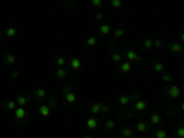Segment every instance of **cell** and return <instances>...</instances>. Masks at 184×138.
<instances>
[{"mask_svg": "<svg viewBox=\"0 0 184 138\" xmlns=\"http://www.w3.org/2000/svg\"><path fill=\"white\" fill-rule=\"evenodd\" d=\"M180 94H182V90H180L179 85L169 83V85H164V87H162V96H164V98H168V100H179Z\"/></svg>", "mask_w": 184, "mask_h": 138, "instance_id": "1", "label": "cell"}, {"mask_svg": "<svg viewBox=\"0 0 184 138\" xmlns=\"http://www.w3.org/2000/svg\"><path fill=\"white\" fill-rule=\"evenodd\" d=\"M131 109L134 110V112L136 114H146L147 112V101L144 100V96H136V98H134V101L131 103Z\"/></svg>", "mask_w": 184, "mask_h": 138, "instance_id": "2", "label": "cell"}, {"mask_svg": "<svg viewBox=\"0 0 184 138\" xmlns=\"http://www.w3.org/2000/svg\"><path fill=\"white\" fill-rule=\"evenodd\" d=\"M85 127L90 131V133H96V131L101 129V120L99 116H94V114H88L85 118Z\"/></svg>", "mask_w": 184, "mask_h": 138, "instance_id": "3", "label": "cell"}, {"mask_svg": "<svg viewBox=\"0 0 184 138\" xmlns=\"http://www.w3.org/2000/svg\"><path fill=\"white\" fill-rule=\"evenodd\" d=\"M121 52H124V59L125 61H131V63H134V65H142L144 63L142 57H140V53L136 50H133V48H125V50H121Z\"/></svg>", "mask_w": 184, "mask_h": 138, "instance_id": "4", "label": "cell"}, {"mask_svg": "<svg viewBox=\"0 0 184 138\" xmlns=\"http://www.w3.org/2000/svg\"><path fill=\"white\" fill-rule=\"evenodd\" d=\"M63 96H65V101L68 105H76L77 103V96L74 92V85H65L63 87Z\"/></svg>", "mask_w": 184, "mask_h": 138, "instance_id": "5", "label": "cell"}, {"mask_svg": "<svg viewBox=\"0 0 184 138\" xmlns=\"http://www.w3.org/2000/svg\"><path fill=\"white\" fill-rule=\"evenodd\" d=\"M66 65H68V72H70V74H77L81 68H83V59L77 57V55H74V57L68 59Z\"/></svg>", "mask_w": 184, "mask_h": 138, "instance_id": "6", "label": "cell"}, {"mask_svg": "<svg viewBox=\"0 0 184 138\" xmlns=\"http://www.w3.org/2000/svg\"><path fill=\"white\" fill-rule=\"evenodd\" d=\"M147 116V123H149V127H158L162 125V114L158 112V110H153V112H146Z\"/></svg>", "mask_w": 184, "mask_h": 138, "instance_id": "7", "label": "cell"}, {"mask_svg": "<svg viewBox=\"0 0 184 138\" xmlns=\"http://www.w3.org/2000/svg\"><path fill=\"white\" fill-rule=\"evenodd\" d=\"M133 129L134 133H140V134H147L149 131H151V127H149V123L144 120V118H138L134 123H133Z\"/></svg>", "mask_w": 184, "mask_h": 138, "instance_id": "8", "label": "cell"}, {"mask_svg": "<svg viewBox=\"0 0 184 138\" xmlns=\"http://www.w3.org/2000/svg\"><path fill=\"white\" fill-rule=\"evenodd\" d=\"M136 96H140V92H133V94H121L120 98H118V105L121 109H125V107H131V103L134 101Z\"/></svg>", "mask_w": 184, "mask_h": 138, "instance_id": "9", "label": "cell"}, {"mask_svg": "<svg viewBox=\"0 0 184 138\" xmlns=\"http://www.w3.org/2000/svg\"><path fill=\"white\" fill-rule=\"evenodd\" d=\"M101 129H103L105 133L112 134L114 131L118 129V122H116V118H111V116H107V118H105V122L101 123Z\"/></svg>", "mask_w": 184, "mask_h": 138, "instance_id": "10", "label": "cell"}, {"mask_svg": "<svg viewBox=\"0 0 184 138\" xmlns=\"http://www.w3.org/2000/svg\"><path fill=\"white\" fill-rule=\"evenodd\" d=\"M147 134H149V138H169V131L166 127L158 125V127H151V131Z\"/></svg>", "mask_w": 184, "mask_h": 138, "instance_id": "11", "label": "cell"}, {"mask_svg": "<svg viewBox=\"0 0 184 138\" xmlns=\"http://www.w3.org/2000/svg\"><path fill=\"white\" fill-rule=\"evenodd\" d=\"M136 116H138V114H136L134 112V110L131 109V107H125V109H121L120 110V112H116V118H121V120H127L129 123H131L134 118H136Z\"/></svg>", "mask_w": 184, "mask_h": 138, "instance_id": "12", "label": "cell"}, {"mask_svg": "<svg viewBox=\"0 0 184 138\" xmlns=\"http://www.w3.org/2000/svg\"><path fill=\"white\" fill-rule=\"evenodd\" d=\"M111 31H112V26L111 24H107V22H99V26H98V35L96 37H101V39H109L111 37Z\"/></svg>", "mask_w": 184, "mask_h": 138, "instance_id": "13", "label": "cell"}, {"mask_svg": "<svg viewBox=\"0 0 184 138\" xmlns=\"http://www.w3.org/2000/svg\"><path fill=\"white\" fill-rule=\"evenodd\" d=\"M116 131L120 133V138H134V134H136L131 123H127V125H121V127L116 129Z\"/></svg>", "mask_w": 184, "mask_h": 138, "instance_id": "14", "label": "cell"}, {"mask_svg": "<svg viewBox=\"0 0 184 138\" xmlns=\"http://www.w3.org/2000/svg\"><path fill=\"white\" fill-rule=\"evenodd\" d=\"M125 33H127L125 26H114V28H112V31H111V35H112L114 41H120V39H124V37H125ZM114 41H111V44L114 43Z\"/></svg>", "mask_w": 184, "mask_h": 138, "instance_id": "15", "label": "cell"}, {"mask_svg": "<svg viewBox=\"0 0 184 138\" xmlns=\"http://www.w3.org/2000/svg\"><path fill=\"white\" fill-rule=\"evenodd\" d=\"M133 72V63H131V61H121V63L118 65V74L120 75H129V74H131Z\"/></svg>", "mask_w": 184, "mask_h": 138, "instance_id": "16", "label": "cell"}, {"mask_svg": "<svg viewBox=\"0 0 184 138\" xmlns=\"http://www.w3.org/2000/svg\"><path fill=\"white\" fill-rule=\"evenodd\" d=\"M111 61L114 65H120L124 61V52L118 50V48H111Z\"/></svg>", "mask_w": 184, "mask_h": 138, "instance_id": "17", "label": "cell"}, {"mask_svg": "<svg viewBox=\"0 0 184 138\" xmlns=\"http://www.w3.org/2000/svg\"><path fill=\"white\" fill-rule=\"evenodd\" d=\"M99 109H101V101H99V100H92V101H88V114L99 116Z\"/></svg>", "mask_w": 184, "mask_h": 138, "instance_id": "18", "label": "cell"}, {"mask_svg": "<svg viewBox=\"0 0 184 138\" xmlns=\"http://www.w3.org/2000/svg\"><path fill=\"white\" fill-rule=\"evenodd\" d=\"M168 48H169V52H171L173 55H180L182 53V43H179V41H171V43L168 44Z\"/></svg>", "mask_w": 184, "mask_h": 138, "instance_id": "19", "label": "cell"}, {"mask_svg": "<svg viewBox=\"0 0 184 138\" xmlns=\"http://www.w3.org/2000/svg\"><path fill=\"white\" fill-rule=\"evenodd\" d=\"M151 68H153V72H156V74L166 72V65L162 63V61H158V59H153L151 61Z\"/></svg>", "mask_w": 184, "mask_h": 138, "instance_id": "20", "label": "cell"}, {"mask_svg": "<svg viewBox=\"0 0 184 138\" xmlns=\"http://www.w3.org/2000/svg\"><path fill=\"white\" fill-rule=\"evenodd\" d=\"M140 48H142V50H146V52H151L153 50V37H146L140 43Z\"/></svg>", "mask_w": 184, "mask_h": 138, "instance_id": "21", "label": "cell"}, {"mask_svg": "<svg viewBox=\"0 0 184 138\" xmlns=\"http://www.w3.org/2000/svg\"><path fill=\"white\" fill-rule=\"evenodd\" d=\"M66 63H68V57H65V55H57V57L53 59V65L57 68H66Z\"/></svg>", "mask_w": 184, "mask_h": 138, "instance_id": "22", "label": "cell"}, {"mask_svg": "<svg viewBox=\"0 0 184 138\" xmlns=\"http://www.w3.org/2000/svg\"><path fill=\"white\" fill-rule=\"evenodd\" d=\"M173 138H184V125L180 122L173 127Z\"/></svg>", "mask_w": 184, "mask_h": 138, "instance_id": "23", "label": "cell"}, {"mask_svg": "<svg viewBox=\"0 0 184 138\" xmlns=\"http://www.w3.org/2000/svg\"><path fill=\"white\" fill-rule=\"evenodd\" d=\"M112 112V109L109 103H101V109H99V118H107L109 114Z\"/></svg>", "mask_w": 184, "mask_h": 138, "instance_id": "24", "label": "cell"}, {"mask_svg": "<svg viewBox=\"0 0 184 138\" xmlns=\"http://www.w3.org/2000/svg\"><path fill=\"white\" fill-rule=\"evenodd\" d=\"M68 75H70V72H68V68H57L55 70V78L61 79V81H65Z\"/></svg>", "mask_w": 184, "mask_h": 138, "instance_id": "25", "label": "cell"}, {"mask_svg": "<svg viewBox=\"0 0 184 138\" xmlns=\"http://www.w3.org/2000/svg\"><path fill=\"white\" fill-rule=\"evenodd\" d=\"M85 46H87V48H94V46H98V37H96V35L87 37V39H85Z\"/></svg>", "mask_w": 184, "mask_h": 138, "instance_id": "26", "label": "cell"}, {"mask_svg": "<svg viewBox=\"0 0 184 138\" xmlns=\"http://www.w3.org/2000/svg\"><path fill=\"white\" fill-rule=\"evenodd\" d=\"M39 112H40V116H43V118H48L50 112H52V109H50L48 105H44V103H43V105H39Z\"/></svg>", "mask_w": 184, "mask_h": 138, "instance_id": "27", "label": "cell"}, {"mask_svg": "<svg viewBox=\"0 0 184 138\" xmlns=\"http://www.w3.org/2000/svg\"><path fill=\"white\" fill-rule=\"evenodd\" d=\"M162 83H164V85L173 83V74L171 72H162Z\"/></svg>", "mask_w": 184, "mask_h": 138, "instance_id": "28", "label": "cell"}, {"mask_svg": "<svg viewBox=\"0 0 184 138\" xmlns=\"http://www.w3.org/2000/svg\"><path fill=\"white\" fill-rule=\"evenodd\" d=\"M88 4H90L94 9H101L103 4H105V0H88Z\"/></svg>", "mask_w": 184, "mask_h": 138, "instance_id": "29", "label": "cell"}, {"mask_svg": "<svg viewBox=\"0 0 184 138\" xmlns=\"http://www.w3.org/2000/svg\"><path fill=\"white\" fill-rule=\"evenodd\" d=\"M164 46H166L164 39H160V37H155L153 39V48H158V50H160V48H164Z\"/></svg>", "mask_w": 184, "mask_h": 138, "instance_id": "30", "label": "cell"}, {"mask_svg": "<svg viewBox=\"0 0 184 138\" xmlns=\"http://www.w3.org/2000/svg\"><path fill=\"white\" fill-rule=\"evenodd\" d=\"M109 2H111V6H112L114 9H121V8L125 6V2H124V0H109Z\"/></svg>", "mask_w": 184, "mask_h": 138, "instance_id": "31", "label": "cell"}, {"mask_svg": "<svg viewBox=\"0 0 184 138\" xmlns=\"http://www.w3.org/2000/svg\"><path fill=\"white\" fill-rule=\"evenodd\" d=\"M79 0H63V4H65V8L66 9H72V8H76Z\"/></svg>", "mask_w": 184, "mask_h": 138, "instance_id": "32", "label": "cell"}, {"mask_svg": "<svg viewBox=\"0 0 184 138\" xmlns=\"http://www.w3.org/2000/svg\"><path fill=\"white\" fill-rule=\"evenodd\" d=\"M180 105L179 107H177V109H173V107H168V112H169V116H171V118H173V116H179V112H180Z\"/></svg>", "mask_w": 184, "mask_h": 138, "instance_id": "33", "label": "cell"}, {"mask_svg": "<svg viewBox=\"0 0 184 138\" xmlns=\"http://www.w3.org/2000/svg\"><path fill=\"white\" fill-rule=\"evenodd\" d=\"M17 118H18V120H26V118H28V112H26L24 109H18V110H17Z\"/></svg>", "mask_w": 184, "mask_h": 138, "instance_id": "34", "label": "cell"}, {"mask_svg": "<svg viewBox=\"0 0 184 138\" xmlns=\"http://www.w3.org/2000/svg\"><path fill=\"white\" fill-rule=\"evenodd\" d=\"M4 61H6V63H8V65H13V63H15V55H11V53H6Z\"/></svg>", "mask_w": 184, "mask_h": 138, "instance_id": "35", "label": "cell"}, {"mask_svg": "<svg viewBox=\"0 0 184 138\" xmlns=\"http://www.w3.org/2000/svg\"><path fill=\"white\" fill-rule=\"evenodd\" d=\"M35 96H37L39 100H44V98H46L48 94H46V90H43V88H40V90H37V92H35Z\"/></svg>", "mask_w": 184, "mask_h": 138, "instance_id": "36", "label": "cell"}, {"mask_svg": "<svg viewBox=\"0 0 184 138\" xmlns=\"http://www.w3.org/2000/svg\"><path fill=\"white\" fill-rule=\"evenodd\" d=\"M94 18H96L98 22H103V13H101V11H96V13H94Z\"/></svg>", "mask_w": 184, "mask_h": 138, "instance_id": "37", "label": "cell"}, {"mask_svg": "<svg viewBox=\"0 0 184 138\" xmlns=\"http://www.w3.org/2000/svg\"><path fill=\"white\" fill-rule=\"evenodd\" d=\"M48 103H50V105H48L50 109H53V107H57V105H59V101H57V98H50V101H48Z\"/></svg>", "mask_w": 184, "mask_h": 138, "instance_id": "38", "label": "cell"}, {"mask_svg": "<svg viewBox=\"0 0 184 138\" xmlns=\"http://www.w3.org/2000/svg\"><path fill=\"white\" fill-rule=\"evenodd\" d=\"M17 35V30H15V28H9V30H8V37H15Z\"/></svg>", "mask_w": 184, "mask_h": 138, "instance_id": "39", "label": "cell"}, {"mask_svg": "<svg viewBox=\"0 0 184 138\" xmlns=\"http://www.w3.org/2000/svg\"><path fill=\"white\" fill-rule=\"evenodd\" d=\"M18 103H20V105H26V103H28V98H26V96H20V98H18Z\"/></svg>", "mask_w": 184, "mask_h": 138, "instance_id": "40", "label": "cell"}, {"mask_svg": "<svg viewBox=\"0 0 184 138\" xmlns=\"http://www.w3.org/2000/svg\"><path fill=\"white\" fill-rule=\"evenodd\" d=\"M177 41H179V43H182V41H184V33H182V30H179V39H177Z\"/></svg>", "mask_w": 184, "mask_h": 138, "instance_id": "41", "label": "cell"}, {"mask_svg": "<svg viewBox=\"0 0 184 138\" xmlns=\"http://www.w3.org/2000/svg\"><path fill=\"white\" fill-rule=\"evenodd\" d=\"M6 107L13 110V109H15V103H13V101H8V103H6Z\"/></svg>", "mask_w": 184, "mask_h": 138, "instance_id": "42", "label": "cell"}, {"mask_svg": "<svg viewBox=\"0 0 184 138\" xmlns=\"http://www.w3.org/2000/svg\"><path fill=\"white\" fill-rule=\"evenodd\" d=\"M81 138H92L90 134H83V136H81Z\"/></svg>", "mask_w": 184, "mask_h": 138, "instance_id": "43", "label": "cell"}, {"mask_svg": "<svg viewBox=\"0 0 184 138\" xmlns=\"http://www.w3.org/2000/svg\"><path fill=\"white\" fill-rule=\"evenodd\" d=\"M111 138H120V136H111Z\"/></svg>", "mask_w": 184, "mask_h": 138, "instance_id": "44", "label": "cell"}, {"mask_svg": "<svg viewBox=\"0 0 184 138\" xmlns=\"http://www.w3.org/2000/svg\"><path fill=\"white\" fill-rule=\"evenodd\" d=\"M171 138H173V136H171Z\"/></svg>", "mask_w": 184, "mask_h": 138, "instance_id": "45", "label": "cell"}]
</instances>
